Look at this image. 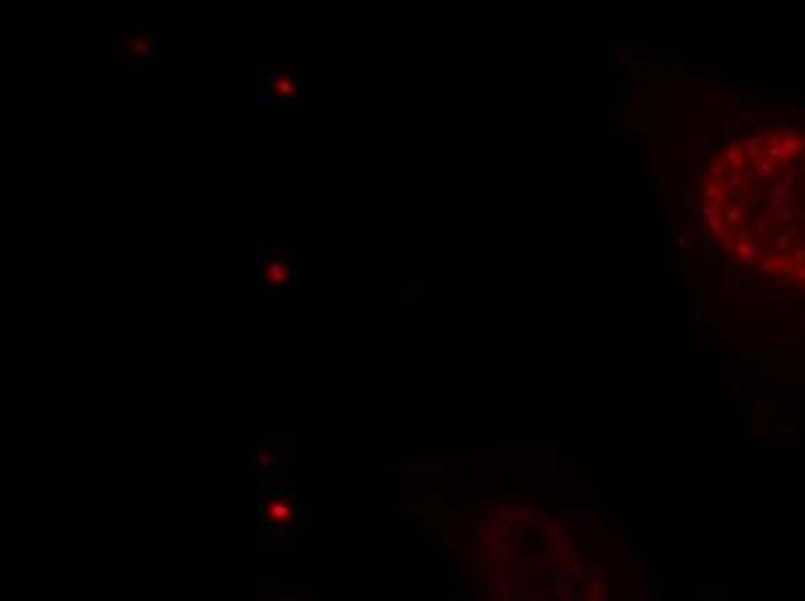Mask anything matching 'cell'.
<instances>
[{"label":"cell","instance_id":"cell-3","mask_svg":"<svg viewBox=\"0 0 805 601\" xmlns=\"http://www.w3.org/2000/svg\"><path fill=\"white\" fill-rule=\"evenodd\" d=\"M269 278H271L273 282H280L282 278H287V268L280 259L271 261V266H269Z\"/></svg>","mask_w":805,"mask_h":601},{"label":"cell","instance_id":"cell-2","mask_svg":"<svg viewBox=\"0 0 805 601\" xmlns=\"http://www.w3.org/2000/svg\"><path fill=\"white\" fill-rule=\"evenodd\" d=\"M269 511H271L273 520H290L292 518V507L287 504V502H273V504L269 507Z\"/></svg>","mask_w":805,"mask_h":601},{"label":"cell","instance_id":"cell-1","mask_svg":"<svg viewBox=\"0 0 805 601\" xmlns=\"http://www.w3.org/2000/svg\"><path fill=\"white\" fill-rule=\"evenodd\" d=\"M294 90H297V84H294V79L287 77V75H280L278 81L273 84V93L275 95H292Z\"/></svg>","mask_w":805,"mask_h":601}]
</instances>
